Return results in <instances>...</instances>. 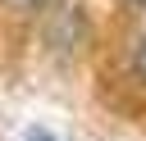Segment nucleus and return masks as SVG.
<instances>
[{
    "instance_id": "obj_3",
    "label": "nucleus",
    "mask_w": 146,
    "mask_h": 141,
    "mask_svg": "<svg viewBox=\"0 0 146 141\" xmlns=\"http://www.w3.org/2000/svg\"><path fill=\"white\" fill-rule=\"evenodd\" d=\"M32 141H50V136H41V132H36V136H32Z\"/></svg>"
},
{
    "instance_id": "obj_4",
    "label": "nucleus",
    "mask_w": 146,
    "mask_h": 141,
    "mask_svg": "<svg viewBox=\"0 0 146 141\" xmlns=\"http://www.w3.org/2000/svg\"><path fill=\"white\" fill-rule=\"evenodd\" d=\"M132 5H146V0H132Z\"/></svg>"
},
{
    "instance_id": "obj_1",
    "label": "nucleus",
    "mask_w": 146,
    "mask_h": 141,
    "mask_svg": "<svg viewBox=\"0 0 146 141\" xmlns=\"http://www.w3.org/2000/svg\"><path fill=\"white\" fill-rule=\"evenodd\" d=\"M132 77L146 86V36L137 41V50H132Z\"/></svg>"
},
{
    "instance_id": "obj_2",
    "label": "nucleus",
    "mask_w": 146,
    "mask_h": 141,
    "mask_svg": "<svg viewBox=\"0 0 146 141\" xmlns=\"http://www.w3.org/2000/svg\"><path fill=\"white\" fill-rule=\"evenodd\" d=\"M5 5H14V9H32L36 0H5Z\"/></svg>"
}]
</instances>
